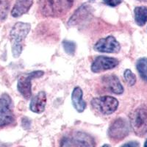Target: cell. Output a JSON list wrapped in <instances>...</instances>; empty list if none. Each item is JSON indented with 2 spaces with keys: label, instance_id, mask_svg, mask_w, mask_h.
I'll return each mask as SVG.
<instances>
[{
  "label": "cell",
  "instance_id": "obj_3",
  "mask_svg": "<svg viewBox=\"0 0 147 147\" xmlns=\"http://www.w3.org/2000/svg\"><path fill=\"white\" fill-rule=\"evenodd\" d=\"M129 122L136 136H143L147 133V108L138 107L129 115Z\"/></svg>",
  "mask_w": 147,
  "mask_h": 147
},
{
  "label": "cell",
  "instance_id": "obj_28",
  "mask_svg": "<svg viewBox=\"0 0 147 147\" xmlns=\"http://www.w3.org/2000/svg\"><path fill=\"white\" fill-rule=\"evenodd\" d=\"M90 1H91V2H93V1H95V0H90Z\"/></svg>",
  "mask_w": 147,
  "mask_h": 147
},
{
  "label": "cell",
  "instance_id": "obj_14",
  "mask_svg": "<svg viewBox=\"0 0 147 147\" xmlns=\"http://www.w3.org/2000/svg\"><path fill=\"white\" fill-rule=\"evenodd\" d=\"M82 89L80 87H76L73 90L71 94V101L74 107L79 113H82L86 108V102L82 99Z\"/></svg>",
  "mask_w": 147,
  "mask_h": 147
},
{
  "label": "cell",
  "instance_id": "obj_27",
  "mask_svg": "<svg viewBox=\"0 0 147 147\" xmlns=\"http://www.w3.org/2000/svg\"><path fill=\"white\" fill-rule=\"evenodd\" d=\"M138 1H146V0H138Z\"/></svg>",
  "mask_w": 147,
  "mask_h": 147
},
{
  "label": "cell",
  "instance_id": "obj_25",
  "mask_svg": "<svg viewBox=\"0 0 147 147\" xmlns=\"http://www.w3.org/2000/svg\"><path fill=\"white\" fill-rule=\"evenodd\" d=\"M102 147H110V146L109 145H107V144H105V145L102 146Z\"/></svg>",
  "mask_w": 147,
  "mask_h": 147
},
{
  "label": "cell",
  "instance_id": "obj_13",
  "mask_svg": "<svg viewBox=\"0 0 147 147\" xmlns=\"http://www.w3.org/2000/svg\"><path fill=\"white\" fill-rule=\"evenodd\" d=\"M47 103V94L44 91H40L31 100L30 109L35 113H41L44 111Z\"/></svg>",
  "mask_w": 147,
  "mask_h": 147
},
{
  "label": "cell",
  "instance_id": "obj_8",
  "mask_svg": "<svg viewBox=\"0 0 147 147\" xmlns=\"http://www.w3.org/2000/svg\"><path fill=\"white\" fill-rule=\"evenodd\" d=\"M94 50L105 53H118L121 49L119 42L113 36H108L99 39L94 47Z\"/></svg>",
  "mask_w": 147,
  "mask_h": 147
},
{
  "label": "cell",
  "instance_id": "obj_5",
  "mask_svg": "<svg viewBox=\"0 0 147 147\" xmlns=\"http://www.w3.org/2000/svg\"><path fill=\"white\" fill-rule=\"evenodd\" d=\"M44 74L43 71H35L20 76L18 80L17 88L23 97L29 99L32 96V80L35 78L41 77Z\"/></svg>",
  "mask_w": 147,
  "mask_h": 147
},
{
  "label": "cell",
  "instance_id": "obj_21",
  "mask_svg": "<svg viewBox=\"0 0 147 147\" xmlns=\"http://www.w3.org/2000/svg\"><path fill=\"white\" fill-rule=\"evenodd\" d=\"M122 1L123 0H103V2L110 7H115L121 3Z\"/></svg>",
  "mask_w": 147,
  "mask_h": 147
},
{
  "label": "cell",
  "instance_id": "obj_6",
  "mask_svg": "<svg viewBox=\"0 0 147 147\" xmlns=\"http://www.w3.org/2000/svg\"><path fill=\"white\" fill-rule=\"evenodd\" d=\"M15 120L12 110V101L7 94L0 98V127L10 125Z\"/></svg>",
  "mask_w": 147,
  "mask_h": 147
},
{
  "label": "cell",
  "instance_id": "obj_4",
  "mask_svg": "<svg viewBox=\"0 0 147 147\" xmlns=\"http://www.w3.org/2000/svg\"><path fill=\"white\" fill-rule=\"evenodd\" d=\"M91 106L102 115H111L117 110L119 101L110 96L96 97L91 101Z\"/></svg>",
  "mask_w": 147,
  "mask_h": 147
},
{
  "label": "cell",
  "instance_id": "obj_22",
  "mask_svg": "<svg viewBox=\"0 0 147 147\" xmlns=\"http://www.w3.org/2000/svg\"><path fill=\"white\" fill-rule=\"evenodd\" d=\"M121 147H139V144L136 141H131V142L124 144Z\"/></svg>",
  "mask_w": 147,
  "mask_h": 147
},
{
  "label": "cell",
  "instance_id": "obj_2",
  "mask_svg": "<svg viewBox=\"0 0 147 147\" xmlns=\"http://www.w3.org/2000/svg\"><path fill=\"white\" fill-rule=\"evenodd\" d=\"M74 0H40L42 14L46 16L59 17L71 9Z\"/></svg>",
  "mask_w": 147,
  "mask_h": 147
},
{
  "label": "cell",
  "instance_id": "obj_20",
  "mask_svg": "<svg viewBox=\"0 0 147 147\" xmlns=\"http://www.w3.org/2000/svg\"><path fill=\"white\" fill-rule=\"evenodd\" d=\"M124 77L126 82L129 86H133L136 82V77L129 69L125 70L124 73Z\"/></svg>",
  "mask_w": 147,
  "mask_h": 147
},
{
  "label": "cell",
  "instance_id": "obj_23",
  "mask_svg": "<svg viewBox=\"0 0 147 147\" xmlns=\"http://www.w3.org/2000/svg\"><path fill=\"white\" fill-rule=\"evenodd\" d=\"M60 147H71V142L69 139L66 138H64L63 140H62Z\"/></svg>",
  "mask_w": 147,
  "mask_h": 147
},
{
  "label": "cell",
  "instance_id": "obj_18",
  "mask_svg": "<svg viewBox=\"0 0 147 147\" xmlns=\"http://www.w3.org/2000/svg\"><path fill=\"white\" fill-rule=\"evenodd\" d=\"M10 7V0H0V21L6 18Z\"/></svg>",
  "mask_w": 147,
  "mask_h": 147
},
{
  "label": "cell",
  "instance_id": "obj_24",
  "mask_svg": "<svg viewBox=\"0 0 147 147\" xmlns=\"http://www.w3.org/2000/svg\"><path fill=\"white\" fill-rule=\"evenodd\" d=\"M22 126H23L24 128L27 129V127L29 128V127H30V121L27 119L24 118V119H23V120H22Z\"/></svg>",
  "mask_w": 147,
  "mask_h": 147
},
{
  "label": "cell",
  "instance_id": "obj_17",
  "mask_svg": "<svg viewBox=\"0 0 147 147\" xmlns=\"http://www.w3.org/2000/svg\"><path fill=\"white\" fill-rule=\"evenodd\" d=\"M136 68L140 74V77L144 80L147 81V58L142 57L138 60Z\"/></svg>",
  "mask_w": 147,
  "mask_h": 147
},
{
  "label": "cell",
  "instance_id": "obj_12",
  "mask_svg": "<svg viewBox=\"0 0 147 147\" xmlns=\"http://www.w3.org/2000/svg\"><path fill=\"white\" fill-rule=\"evenodd\" d=\"M73 143L76 147H95L94 138L83 132H76L74 134Z\"/></svg>",
  "mask_w": 147,
  "mask_h": 147
},
{
  "label": "cell",
  "instance_id": "obj_26",
  "mask_svg": "<svg viewBox=\"0 0 147 147\" xmlns=\"http://www.w3.org/2000/svg\"><path fill=\"white\" fill-rule=\"evenodd\" d=\"M144 147H147V140H146L145 144H144Z\"/></svg>",
  "mask_w": 147,
  "mask_h": 147
},
{
  "label": "cell",
  "instance_id": "obj_11",
  "mask_svg": "<svg viewBox=\"0 0 147 147\" xmlns=\"http://www.w3.org/2000/svg\"><path fill=\"white\" fill-rule=\"evenodd\" d=\"M92 7L88 4H84L82 6L79 7L75 13L73 14L71 18L69 19L68 24L70 27L76 26L81 22H84L88 17L91 13Z\"/></svg>",
  "mask_w": 147,
  "mask_h": 147
},
{
  "label": "cell",
  "instance_id": "obj_9",
  "mask_svg": "<svg viewBox=\"0 0 147 147\" xmlns=\"http://www.w3.org/2000/svg\"><path fill=\"white\" fill-rule=\"evenodd\" d=\"M119 62L114 57H108L105 56H98L91 65V71L94 73L105 71L113 69L119 65Z\"/></svg>",
  "mask_w": 147,
  "mask_h": 147
},
{
  "label": "cell",
  "instance_id": "obj_10",
  "mask_svg": "<svg viewBox=\"0 0 147 147\" xmlns=\"http://www.w3.org/2000/svg\"><path fill=\"white\" fill-rule=\"evenodd\" d=\"M102 83L106 89L113 94L120 95L124 92V88L122 86L120 80L116 76L113 74L106 75L102 77Z\"/></svg>",
  "mask_w": 147,
  "mask_h": 147
},
{
  "label": "cell",
  "instance_id": "obj_1",
  "mask_svg": "<svg viewBox=\"0 0 147 147\" xmlns=\"http://www.w3.org/2000/svg\"><path fill=\"white\" fill-rule=\"evenodd\" d=\"M30 24L18 22L13 27L10 33L12 46V53L13 57L17 58L21 55L26 37L30 30Z\"/></svg>",
  "mask_w": 147,
  "mask_h": 147
},
{
  "label": "cell",
  "instance_id": "obj_15",
  "mask_svg": "<svg viewBox=\"0 0 147 147\" xmlns=\"http://www.w3.org/2000/svg\"><path fill=\"white\" fill-rule=\"evenodd\" d=\"M33 3V0H16L13 8L12 9V16L17 18L27 13Z\"/></svg>",
  "mask_w": 147,
  "mask_h": 147
},
{
  "label": "cell",
  "instance_id": "obj_19",
  "mask_svg": "<svg viewBox=\"0 0 147 147\" xmlns=\"http://www.w3.org/2000/svg\"><path fill=\"white\" fill-rule=\"evenodd\" d=\"M63 47L64 50L68 55H73L76 50V44L73 41L65 40L63 41Z\"/></svg>",
  "mask_w": 147,
  "mask_h": 147
},
{
  "label": "cell",
  "instance_id": "obj_16",
  "mask_svg": "<svg viewBox=\"0 0 147 147\" xmlns=\"http://www.w3.org/2000/svg\"><path fill=\"white\" fill-rule=\"evenodd\" d=\"M135 21L140 27H143L147 22V7L144 6L137 7L134 10Z\"/></svg>",
  "mask_w": 147,
  "mask_h": 147
},
{
  "label": "cell",
  "instance_id": "obj_7",
  "mask_svg": "<svg viewBox=\"0 0 147 147\" xmlns=\"http://www.w3.org/2000/svg\"><path fill=\"white\" fill-rule=\"evenodd\" d=\"M129 125L127 121L119 118L113 122L108 129V136L114 141L121 140L128 136Z\"/></svg>",
  "mask_w": 147,
  "mask_h": 147
}]
</instances>
